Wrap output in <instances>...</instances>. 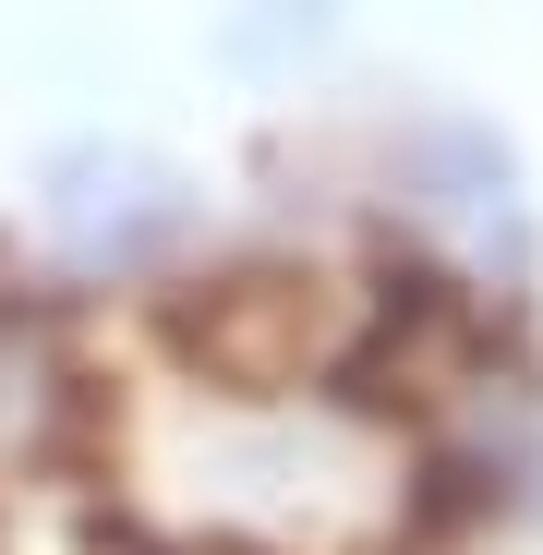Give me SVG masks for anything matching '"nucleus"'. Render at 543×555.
I'll use <instances>...</instances> for the list:
<instances>
[{
  "mask_svg": "<svg viewBox=\"0 0 543 555\" xmlns=\"http://www.w3.org/2000/svg\"><path fill=\"white\" fill-rule=\"evenodd\" d=\"M399 181H411V206H423L435 230H460V242H483V254L531 266L519 157H507V133H495V121H471V109H435V121L399 145Z\"/></svg>",
  "mask_w": 543,
  "mask_h": 555,
  "instance_id": "obj_2",
  "label": "nucleus"
},
{
  "mask_svg": "<svg viewBox=\"0 0 543 555\" xmlns=\"http://www.w3.org/2000/svg\"><path fill=\"white\" fill-rule=\"evenodd\" d=\"M338 37V0H230V61L242 73H302Z\"/></svg>",
  "mask_w": 543,
  "mask_h": 555,
  "instance_id": "obj_3",
  "label": "nucleus"
},
{
  "mask_svg": "<svg viewBox=\"0 0 543 555\" xmlns=\"http://www.w3.org/2000/svg\"><path fill=\"white\" fill-rule=\"evenodd\" d=\"M37 230L73 278H157L194 242V181L133 133H85L37 169Z\"/></svg>",
  "mask_w": 543,
  "mask_h": 555,
  "instance_id": "obj_1",
  "label": "nucleus"
}]
</instances>
